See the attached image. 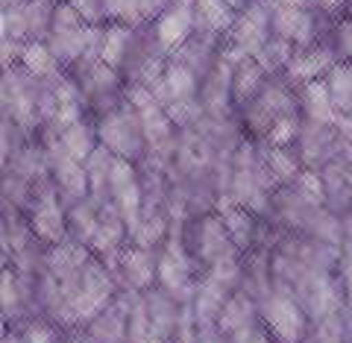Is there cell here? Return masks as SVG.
Returning a JSON list of instances; mask_svg holds the SVG:
<instances>
[{
	"instance_id": "6da1fadb",
	"label": "cell",
	"mask_w": 352,
	"mask_h": 343,
	"mask_svg": "<svg viewBox=\"0 0 352 343\" xmlns=\"http://www.w3.org/2000/svg\"><path fill=\"white\" fill-rule=\"evenodd\" d=\"M258 320L276 343H305L314 329V320L308 317L302 302L282 285H273L258 296Z\"/></svg>"
},
{
	"instance_id": "7a4b0ae2",
	"label": "cell",
	"mask_w": 352,
	"mask_h": 343,
	"mask_svg": "<svg viewBox=\"0 0 352 343\" xmlns=\"http://www.w3.org/2000/svg\"><path fill=\"white\" fill-rule=\"evenodd\" d=\"M97 135L106 150H112L118 159H126L132 164H141L147 159V132L141 124V115L135 106L126 100L112 112L97 118Z\"/></svg>"
},
{
	"instance_id": "3957f363",
	"label": "cell",
	"mask_w": 352,
	"mask_h": 343,
	"mask_svg": "<svg viewBox=\"0 0 352 343\" xmlns=\"http://www.w3.org/2000/svg\"><path fill=\"white\" fill-rule=\"evenodd\" d=\"M27 223H30V232L36 235V241L44 243V247H59V243L71 238L68 206H65L53 179H44L36 185L32 203L27 208Z\"/></svg>"
},
{
	"instance_id": "277c9868",
	"label": "cell",
	"mask_w": 352,
	"mask_h": 343,
	"mask_svg": "<svg viewBox=\"0 0 352 343\" xmlns=\"http://www.w3.org/2000/svg\"><path fill=\"white\" fill-rule=\"evenodd\" d=\"M317 9H300V6H273L270 32L285 41L296 44V47H308V44L320 41V21H317Z\"/></svg>"
},
{
	"instance_id": "5b68a950",
	"label": "cell",
	"mask_w": 352,
	"mask_h": 343,
	"mask_svg": "<svg viewBox=\"0 0 352 343\" xmlns=\"http://www.w3.org/2000/svg\"><path fill=\"white\" fill-rule=\"evenodd\" d=\"M338 65V56L332 50L329 41H317V44H308V47H296L294 59L288 62L285 68V82H291L294 88H302L314 80H326L329 71Z\"/></svg>"
},
{
	"instance_id": "8992f818",
	"label": "cell",
	"mask_w": 352,
	"mask_h": 343,
	"mask_svg": "<svg viewBox=\"0 0 352 343\" xmlns=\"http://www.w3.org/2000/svg\"><path fill=\"white\" fill-rule=\"evenodd\" d=\"M194 30H197L194 6H182V3H173L168 12L153 21V36H156L159 47L168 59L194 36Z\"/></svg>"
},
{
	"instance_id": "52a82bcc",
	"label": "cell",
	"mask_w": 352,
	"mask_h": 343,
	"mask_svg": "<svg viewBox=\"0 0 352 343\" xmlns=\"http://www.w3.org/2000/svg\"><path fill=\"white\" fill-rule=\"evenodd\" d=\"M220 220H223L226 232L232 235V241L238 243V250L244 252H252L258 243V232H261V217L256 212H250V208L238 206L232 200H226V197H220V200L214 203Z\"/></svg>"
},
{
	"instance_id": "ba28073f",
	"label": "cell",
	"mask_w": 352,
	"mask_h": 343,
	"mask_svg": "<svg viewBox=\"0 0 352 343\" xmlns=\"http://www.w3.org/2000/svg\"><path fill=\"white\" fill-rule=\"evenodd\" d=\"M296 97H300V112L302 120H311V124H329L338 126L340 112L332 100V91H329L326 80H314L302 88H296Z\"/></svg>"
},
{
	"instance_id": "9c48e42d",
	"label": "cell",
	"mask_w": 352,
	"mask_h": 343,
	"mask_svg": "<svg viewBox=\"0 0 352 343\" xmlns=\"http://www.w3.org/2000/svg\"><path fill=\"white\" fill-rule=\"evenodd\" d=\"M194 21H197V36L223 41L229 36V30L235 27L238 21V9L229 6L226 0H200L194 6Z\"/></svg>"
},
{
	"instance_id": "30bf717a",
	"label": "cell",
	"mask_w": 352,
	"mask_h": 343,
	"mask_svg": "<svg viewBox=\"0 0 352 343\" xmlns=\"http://www.w3.org/2000/svg\"><path fill=\"white\" fill-rule=\"evenodd\" d=\"M138 30L129 27V24H118V21L106 24V30H103V47H100V62H106L109 68H115V71L124 74L126 62H129V53H132V47H135Z\"/></svg>"
},
{
	"instance_id": "8fae6325",
	"label": "cell",
	"mask_w": 352,
	"mask_h": 343,
	"mask_svg": "<svg viewBox=\"0 0 352 343\" xmlns=\"http://www.w3.org/2000/svg\"><path fill=\"white\" fill-rule=\"evenodd\" d=\"M267 82H270L267 71H264L256 59L241 62L238 68L232 71V100H235V106L247 109L264 91V85H267Z\"/></svg>"
},
{
	"instance_id": "7c38bea8",
	"label": "cell",
	"mask_w": 352,
	"mask_h": 343,
	"mask_svg": "<svg viewBox=\"0 0 352 343\" xmlns=\"http://www.w3.org/2000/svg\"><path fill=\"white\" fill-rule=\"evenodd\" d=\"M18 65H21V68H24L27 74L36 76V80H41V82H53L56 76L65 74V68L59 65V59L53 56V50L47 47V41H27L24 50H21Z\"/></svg>"
},
{
	"instance_id": "4fadbf2b",
	"label": "cell",
	"mask_w": 352,
	"mask_h": 343,
	"mask_svg": "<svg viewBox=\"0 0 352 343\" xmlns=\"http://www.w3.org/2000/svg\"><path fill=\"white\" fill-rule=\"evenodd\" d=\"M56 138H59L62 147L68 150L74 159H80V162H88V159H91V153L100 147V135H97V120H91V118L76 120L74 126L62 129Z\"/></svg>"
},
{
	"instance_id": "5bb4252c",
	"label": "cell",
	"mask_w": 352,
	"mask_h": 343,
	"mask_svg": "<svg viewBox=\"0 0 352 343\" xmlns=\"http://www.w3.org/2000/svg\"><path fill=\"white\" fill-rule=\"evenodd\" d=\"M329 91H332V100L338 106L340 115L352 118V62H338L326 76Z\"/></svg>"
},
{
	"instance_id": "9a60e30c",
	"label": "cell",
	"mask_w": 352,
	"mask_h": 343,
	"mask_svg": "<svg viewBox=\"0 0 352 343\" xmlns=\"http://www.w3.org/2000/svg\"><path fill=\"white\" fill-rule=\"evenodd\" d=\"M294 53H296V44L285 41L279 36H270V41L264 44V50L256 56V62L267 71V76H276V74H285L288 62L294 59Z\"/></svg>"
},
{
	"instance_id": "2e32d148",
	"label": "cell",
	"mask_w": 352,
	"mask_h": 343,
	"mask_svg": "<svg viewBox=\"0 0 352 343\" xmlns=\"http://www.w3.org/2000/svg\"><path fill=\"white\" fill-rule=\"evenodd\" d=\"M18 329H21L24 343H65V335H68L59 323H53V320L44 317V314H36V317L24 320Z\"/></svg>"
},
{
	"instance_id": "e0dca14e",
	"label": "cell",
	"mask_w": 352,
	"mask_h": 343,
	"mask_svg": "<svg viewBox=\"0 0 352 343\" xmlns=\"http://www.w3.org/2000/svg\"><path fill=\"white\" fill-rule=\"evenodd\" d=\"M71 6L80 12V18L85 21L88 27H106L109 24L103 0H71Z\"/></svg>"
},
{
	"instance_id": "ac0fdd59",
	"label": "cell",
	"mask_w": 352,
	"mask_h": 343,
	"mask_svg": "<svg viewBox=\"0 0 352 343\" xmlns=\"http://www.w3.org/2000/svg\"><path fill=\"white\" fill-rule=\"evenodd\" d=\"M338 279H340V291H344V308L352 317V250L344 252L338 261Z\"/></svg>"
},
{
	"instance_id": "d6986e66",
	"label": "cell",
	"mask_w": 352,
	"mask_h": 343,
	"mask_svg": "<svg viewBox=\"0 0 352 343\" xmlns=\"http://www.w3.org/2000/svg\"><path fill=\"white\" fill-rule=\"evenodd\" d=\"M135 3H138V12H141V18H144V24H153L159 15L168 12L176 0H135Z\"/></svg>"
},
{
	"instance_id": "ffe728a7",
	"label": "cell",
	"mask_w": 352,
	"mask_h": 343,
	"mask_svg": "<svg viewBox=\"0 0 352 343\" xmlns=\"http://www.w3.org/2000/svg\"><path fill=\"white\" fill-rule=\"evenodd\" d=\"M352 0H314V9L323 15H332V12H340L344 6H349Z\"/></svg>"
},
{
	"instance_id": "44dd1931",
	"label": "cell",
	"mask_w": 352,
	"mask_h": 343,
	"mask_svg": "<svg viewBox=\"0 0 352 343\" xmlns=\"http://www.w3.org/2000/svg\"><path fill=\"white\" fill-rule=\"evenodd\" d=\"M65 343H94V340L85 329H76V331H68V335H65Z\"/></svg>"
},
{
	"instance_id": "7402d4cb",
	"label": "cell",
	"mask_w": 352,
	"mask_h": 343,
	"mask_svg": "<svg viewBox=\"0 0 352 343\" xmlns=\"http://www.w3.org/2000/svg\"><path fill=\"white\" fill-rule=\"evenodd\" d=\"M282 6H300V9H314V0H276Z\"/></svg>"
},
{
	"instance_id": "603a6c76",
	"label": "cell",
	"mask_w": 352,
	"mask_h": 343,
	"mask_svg": "<svg viewBox=\"0 0 352 343\" xmlns=\"http://www.w3.org/2000/svg\"><path fill=\"white\" fill-rule=\"evenodd\" d=\"M27 0H3V9H15V6H24Z\"/></svg>"
},
{
	"instance_id": "cb8c5ba5",
	"label": "cell",
	"mask_w": 352,
	"mask_h": 343,
	"mask_svg": "<svg viewBox=\"0 0 352 343\" xmlns=\"http://www.w3.org/2000/svg\"><path fill=\"white\" fill-rule=\"evenodd\" d=\"M176 3H182V6H197L200 0H176Z\"/></svg>"
}]
</instances>
